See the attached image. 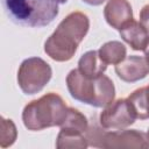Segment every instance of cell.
<instances>
[{
    "mask_svg": "<svg viewBox=\"0 0 149 149\" xmlns=\"http://www.w3.org/2000/svg\"><path fill=\"white\" fill-rule=\"evenodd\" d=\"M98 54L105 64L116 65L126 58L127 49L125 44H122L119 41H109L100 47Z\"/></svg>",
    "mask_w": 149,
    "mask_h": 149,
    "instance_id": "cell-12",
    "label": "cell"
},
{
    "mask_svg": "<svg viewBox=\"0 0 149 149\" xmlns=\"http://www.w3.org/2000/svg\"><path fill=\"white\" fill-rule=\"evenodd\" d=\"M115 73L126 83L139 81L149 74V64L144 57L132 55L115 65Z\"/></svg>",
    "mask_w": 149,
    "mask_h": 149,
    "instance_id": "cell-8",
    "label": "cell"
},
{
    "mask_svg": "<svg viewBox=\"0 0 149 149\" xmlns=\"http://www.w3.org/2000/svg\"><path fill=\"white\" fill-rule=\"evenodd\" d=\"M69 107L61 95L49 92L27 104L22 111V121L28 130H42L61 126Z\"/></svg>",
    "mask_w": 149,
    "mask_h": 149,
    "instance_id": "cell-3",
    "label": "cell"
},
{
    "mask_svg": "<svg viewBox=\"0 0 149 149\" xmlns=\"http://www.w3.org/2000/svg\"><path fill=\"white\" fill-rule=\"evenodd\" d=\"M56 147L58 149H68V148L85 149L88 147V142L85 137V134H79V133H73V132L61 129L57 135Z\"/></svg>",
    "mask_w": 149,
    "mask_h": 149,
    "instance_id": "cell-15",
    "label": "cell"
},
{
    "mask_svg": "<svg viewBox=\"0 0 149 149\" xmlns=\"http://www.w3.org/2000/svg\"><path fill=\"white\" fill-rule=\"evenodd\" d=\"M56 1H57L58 3H65V2L68 1V0H56Z\"/></svg>",
    "mask_w": 149,
    "mask_h": 149,
    "instance_id": "cell-20",
    "label": "cell"
},
{
    "mask_svg": "<svg viewBox=\"0 0 149 149\" xmlns=\"http://www.w3.org/2000/svg\"><path fill=\"white\" fill-rule=\"evenodd\" d=\"M83 1L90 6H99V5L104 3L106 0H83Z\"/></svg>",
    "mask_w": 149,
    "mask_h": 149,
    "instance_id": "cell-18",
    "label": "cell"
},
{
    "mask_svg": "<svg viewBox=\"0 0 149 149\" xmlns=\"http://www.w3.org/2000/svg\"><path fill=\"white\" fill-rule=\"evenodd\" d=\"M144 58L147 59V62H148V64H149V44H148L147 49L144 50Z\"/></svg>",
    "mask_w": 149,
    "mask_h": 149,
    "instance_id": "cell-19",
    "label": "cell"
},
{
    "mask_svg": "<svg viewBox=\"0 0 149 149\" xmlns=\"http://www.w3.org/2000/svg\"><path fill=\"white\" fill-rule=\"evenodd\" d=\"M2 6L14 23L26 27H45L58 15L56 0H2Z\"/></svg>",
    "mask_w": 149,
    "mask_h": 149,
    "instance_id": "cell-4",
    "label": "cell"
},
{
    "mask_svg": "<svg viewBox=\"0 0 149 149\" xmlns=\"http://www.w3.org/2000/svg\"><path fill=\"white\" fill-rule=\"evenodd\" d=\"M127 99L130 102L137 119H149V85L135 90L128 95Z\"/></svg>",
    "mask_w": 149,
    "mask_h": 149,
    "instance_id": "cell-13",
    "label": "cell"
},
{
    "mask_svg": "<svg viewBox=\"0 0 149 149\" xmlns=\"http://www.w3.org/2000/svg\"><path fill=\"white\" fill-rule=\"evenodd\" d=\"M104 16L112 28L120 30L133 20V9L128 0H108L104 8Z\"/></svg>",
    "mask_w": 149,
    "mask_h": 149,
    "instance_id": "cell-9",
    "label": "cell"
},
{
    "mask_svg": "<svg viewBox=\"0 0 149 149\" xmlns=\"http://www.w3.org/2000/svg\"><path fill=\"white\" fill-rule=\"evenodd\" d=\"M66 86L73 99L93 107L105 108L114 101V84L104 73L91 78L73 69L66 76Z\"/></svg>",
    "mask_w": 149,
    "mask_h": 149,
    "instance_id": "cell-2",
    "label": "cell"
},
{
    "mask_svg": "<svg viewBox=\"0 0 149 149\" xmlns=\"http://www.w3.org/2000/svg\"><path fill=\"white\" fill-rule=\"evenodd\" d=\"M85 137L88 146L97 148H149L147 135L136 129L105 130L97 125L88 126Z\"/></svg>",
    "mask_w": 149,
    "mask_h": 149,
    "instance_id": "cell-5",
    "label": "cell"
},
{
    "mask_svg": "<svg viewBox=\"0 0 149 149\" xmlns=\"http://www.w3.org/2000/svg\"><path fill=\"white\" fill-rule=\"evenodd\" d=\"M140 22L142 26L148 30L149 33V3L143 6V8L140 12Z\"/></svg>",
    "mask_w": 149,
    "mask_h": 149,
    "instance_id": "cell-17",
    "label": "cell"
},
{
    "mask_svg": "<svg viewBox=\"0 0 149 149\" xmlns=\"http://www.w3.org/2000/svg\"><path fill=\"white\" fill-rule=\"evenodd\" d=\"M90 28V20L81 12L68 14L44 43L45 54L56 62L70 61Z\"/></svg>",
    "mask_w": 149,
    "mask_h": 149,
    "instance_id": "cell-1",
    "label": "cell"
},
{
    "mask_svg": "<svg viewBox=\"0 0 149 149\" xmlns=\"http://www.w3.org/2000/svg\"><path fill=\"white\" fill-rule=\"evenodd\" d=\"M17 136L16 127L10 119L1 118V130H0V146L2 148H7L12 146Z\"/></svg>",
    "mask_w": 149,
    "mask_h": 149,
    "instance_id": "cell-16",
    "label": "cell"
},
{
    "mask_svg": "<svg viewBox=\"0 0 149 149\" xmlns=\"http://www.w3.org/2000/svg\"><path fill=\"white\" fill-rule=\"evenodd\" d=\"M121 38L130 45L133 50L144 51L149 44V33L142 26L141 22L135 21L134 19L123 26L120 30Z\"/></svg>",
    "mask_w": 149,
    "mask_h": 149,
    "instance_id": "cell-10",
    "label": "cell"
},
{
    "mask_svg": "<svg viewBox=\"0 0 149 149\" xmlns=\"http://www.w3.org/2000/svg\"><path fill=\"white\" fill-rule=\"evenodd\" d=\"M147 140H148V142H149V128H148V130H147Z\"/></svg>",
    "mask_w": 149,
    "mask_h": 149,
    "instance_id": "cell-21",
    "label": "cell"
},
{
    "mask_svg": "<svg viewBox=\"0 0 149 149\" xmlns=\"http://www.w3.org/2000/svg\"><path fill=\"white\" fill-rule=\"evenodd\" d=\"M59 127L63 130L85 134L88 128V122H87L86 116L83 113H80L78 109H76L73 107H69L65 120L63 121V123Z\"/></svg>",
    "mask_w": 149,
    "mask_h": 149,
    "instance_id": "cell-14",
    "label": "cell"
},
{
    "mask_svg": "<svg viewBox=\"0 0 149 149\" xmlns=\"http://www.w3.org/2000/svg\"><path fill=\"white\" fill-rule=\"evenodd\" d=\"M107 69V64H105L97 50H90L85 52L78 61V70L91 78L98 77L102 74Z\"/></svg>",
    "mask_w": 149,
    "mask_h": 149,
    "instance_id": "cell-11",
    "label": "cell"
},
{
    "mask_svg": "<svg viewBox=\"0 0 149 149\" xmlns=\"http://www.w3.org/2000/svg\"><path fill=\"white\" fill-rule=\"evenodd\" d=\"M135 112L128 99H118L109 104L99 115V122L105 129H125L136 120Z\"/></svg>",
    "mask_w": 149,
    "mask_h": 149,
    "instance_id": "cell-7",
    "label": "cell"
},
{
    "mask_svg": "<svg viewBox=\"0 0 149 149\" xmlns=\"http://www.w3.org/2000/svg\"><path fill=\"white\" fill-rule=\"evenodd\" d=\"M52 76L51 66L40 57L24 59L17 70V84L24 94H36L49 83Z\"/></svg>",
    "mask_w": 149,
    "mask_h": 149,
    "instance_id": "cell-6",
    "label": "cell"
}]
</instances>
